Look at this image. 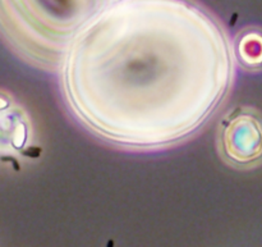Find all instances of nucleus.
<instances>
[{
  "mask_svg": "<svg viewBox=\"0 0 262 247\" xmlns=\"http://www.w3.org/2000/svg\"><path fill=\"white\" fill-rule=\"evenodd\" d=\"M226 155L237 163H251L262 155V126L251 115H239L224 131Z\"/></svg>",
  "mask_w": 262,
  "mask_h": 247,
  "instance_id": "1",
  "label": "nucleus"
}]
</instances>
